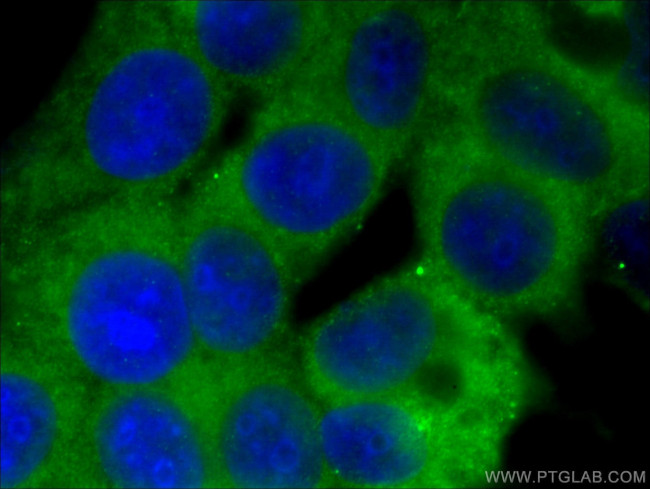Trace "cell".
Returning a JSON list of instances; mask_svg holds the SVG:
<instances>
[{
	"label": "cell",
	"instance_id": "cell-5",
	"mask_svg": "<svg viewBox=\"0 0 650 489\" xmlns=\"http://www.w3.org/2000/svg\"><path fill=\"white\" fill-rule=\"evenodd\" d=\"M396 166L338 112L293 92L256 105L241 140L185 194L254 227L302 285L360 230Z\"/></svg>",
	"mask_w": 650,
	"mask_h": 489
},
{
	"label": "cell",
	"instance_id": "cell-2",
	"mask_svg": "<svg viewBox=\"0 0 650 489\" xmlns=\"http://www.w3.org/2000/svg\"><path fill=\"white\" fill-rule=\"evenodd\" d=\"M620 85L560 52L533 11L502 5L453 57L440 120L594 218L649 189L645 113Z\"/></svg>",
	"mask_w": 650,
	"mask_h": 489
},
{
	"label": "cell",
	"instance_id": "cell-7",
	"mask_svg": "<svg viewBox=\"0 0 650 489\" xmlns=\"http://www.w3.org/2000/svg\"><path fill=\"white\" fill-rule=\"evenodd\" d=\"M466 5L357 2L299 91L338 112L397 163L430 125Z\"/></svg>",
	"mask_w": 650,
	"mask_h": 489
},
{
	"label": "cell",
	"instance_id": "cell-1",
	"mask_svg": "<svg viewBox=\"0 0 650 489\" xmlns=\"http://www.w3.org/2000/svg\"><path fill=\"white\" fill-rule=\"evenodd\" d=\"M235 99L160 2L100 3L17 141L6 213L34 220L176 200L202 171Z\"/></svg>",
	"mask_w": 650,
	"mask_h": 489
},
{
	"label": "cell",
	"instance_id": "cell-4",
	"mask_svg": "<svg viewBox=\"0 0 650 489\" xmlns=\"http://www.w3.org/2000/svg\"><path fill=\"white\" fill-rule=\"evenodd\" d=\"M294 350L319 404L391 399L454 415L495 402L522 360L503 320L421 256L317 317Z\"/></svg>",
	"mask_w": 650,
	"mask_h": 489
},
{
	"label": "cell",
	"instance_id": "cell-3",
	"mask_svg": "<svg viewBox=\"0 0 650 489\" xmlns=\"http://www.w3.org/2000/svg\"><path fill=\"white\" fill-rule=\"evenodd\" d=\"M407 161L421 257L458 293L502 320L573 314L593 248L583 207L445 124Z\"/></svg>",
	"mask_w": 650,
	"mask_h": 489
},
{
	"label": "cell",
	"instance_id": "cell-14",
	"mask_svg": "<svg viewBox=\"0 0 650 489\" xmlns=\"http://www.w3.org/2000/svg\"><path fill=\"white\" fill-rule=\"evenodd\" d=\"M649 194L618 201L592 220V254L598 253L613 282L643 304L649 264Z\"/></svg>",
	"mask_w": 650,
	"mask_h": 489
},
{
	"label": "cell",
	"instance_id": "cell-10",
	"mask_svg": "<svg viewBox=\"0 0 650 489\" xmlns=\"http://www.w3.org/2000/svg\"><path fill=\"white\" fill-rule=\"evenodd\" d=\"M208 69L262 104L303 88L357 2H160Z\"/></svg>",
	"mask_w": 650,
	"mask_h": 489
},
{
	"label": "cell",
	"instance_id": "cell-8",
	"mask_svg": "<svg viewBox=\"0 0 650 489\" xmlns=\"http://www.w3.org/2000/svg\"><path fill=\"white\" fill-rule=\"evenodd\" d=\"M176 225L198 349L234 368L293 349L289 320L300 283L276 247L237 215L185 195Z\"/></svg>",
	"mask_w": 650,
	"mask_h": 489
},
{
	"label": "cell",
	"instance_id": "cell-6",
	"mask_svg": "<svg viewBox=\"0 0 650 489\" xmlns=\"http://www.w3.org/2000/svg\"><path fill=\"white\" fill-rule=\"evenodd\" d=\"M175 203L99 206L44 220L79 261L64 302L66 339L107 382L160 383L199 350L181 276Z\"/></svg>",
	"mask_w": 650,
	"mask_h": 489
},
{
	"label": "cell",
	"instance_id": "cell-12",
	"mask_svg": "<svg viewBox=\"0 0 650 489\" xmlns=\"http://www.w3.org/2000/svg\"><path fill=\"white\" fill-rule=\"evenodd\" d=\"M100 466L123 488H201L207 452L189 414L171 398L138 391L114 400L95 427Z\"/></svg>",
	"mask_w": 650,
	"mask_h": 489
},
{
	"label": "cell",
	"instance_id": "cell-9",
	"mask_svg": "<svg viewBox=\"0 0 650 489\" xmlns=\"http://www.w3.org/2000/svg\"><path fill=\"white\" fill-rule=\"evenodd\" d=\"M505 428L391 399L319 404V440L331 487L466 488L498 463Z\"/></svg>",
	"mask_w": 650,
	"mask_h": 489
},
{
	"label": "cell",
	"instance_id": "cell-11",
	"mask_svg": "<svg viewBox=\"0 0 650 489\" xmlns=\"http://www.w3.org/2000/svg\"><path fill=\"white\" fill-rule=\"evenodd\" d=\"M220 412L219 468L234 488L331 487L319 440V403L295 350L234 368Z\"/></svg>",
	"mask_w": 650,
	"mask_h": 489
},
{
	"label": "cell",
	"instance_id": "cell-13",
	"mask_svg": "<svg viewBox=\"0 0 650 489\" xmlns=\"http://www.w3.org/2000/svg\"><path fill=\"white\" fill-rule=\"evenodd\" d=\"M57 413L45 388L23 374L1 375V487L26 482L45 461Z\"/></svg>",
	"mask_w": 650,
	"mask_h": 489
}]
</instances>
